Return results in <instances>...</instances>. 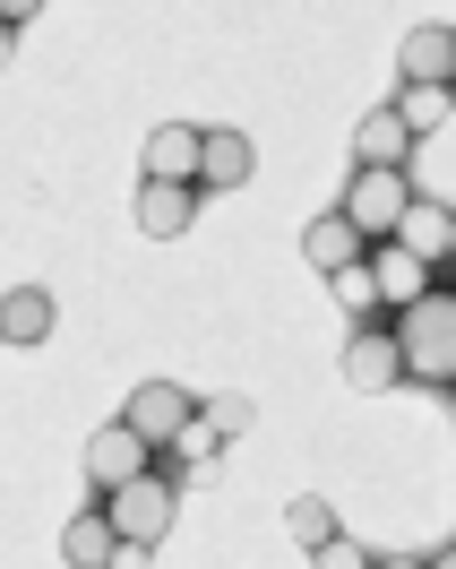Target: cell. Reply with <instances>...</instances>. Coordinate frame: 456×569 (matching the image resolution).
<instances>
[{
  "label": "cell",
  "instance_id": "1",
  "mask_svg": "<svg viewBox=\"0 0 456 569\" xmlns=\"http://www.w3.org/2000/svg\"><path fill=\"white\" fill-rule=\"evenodd\" d=\"M396 346H405V371L422 389L456 397V284L448 293H422L414 311H396Z\"/></svg>",
  "mask_w": 456,
  "mask_h": 569
},
{
  "label": "cell",
  "instance_id": "2",
  "mask_svg": "<svg viewBox=\"0 0 456 569\" xmlns=\"http://www.w3.org/2000/svg\"><path fill=\"white\" fill-rule=\"evenodd\" d=\"M121 423L139 431L146 449H181V431L199 423V406H190V389H181V380H139V389H130V406H121Z\"/></svg>",
  "mask_w": 456,
  "mask_h": 569
},
{
  "label": "cell",
  "instance_id": "3",
  "mask_svg": "<svg viewBox=\"0 0 456 569\" xmlns=\"http://www.w3.org/2000/svg\"><path fill=\"white\" fill-rule=\"evenodd\" d=\"M173 509H181L173 475H146V483H130V492H112V527H121L130 552H146V543H164V535H173Z\"/></svg>",
  "mask_w": 456,
  "mask_h": 569
},
{
  "label": "cell",
  "instance_id": "4",
  "mask_svg": "<svg viewBox=\"0 0 456 569\" xmlns=\"http://www.w3.org/2000/svg\"><path fill=\"white\" fill-rule=\"evenodd\" d=\"M345 216L371 233V242H396V233H405V216H414V181H405V173H353Z\"/></svg>",
  "mask_w": 456,
  "mask_h": 569
},
{
  "label": "cell",
  "instance_id": "5",
  "mask_svg": "<svg viewBox=\"0 0 456 569\" xmlns=\"http://www.w3.org/2000/svg\"><path fill=\"white\" fill-rule=\"evenodd\" d=\"M146 458H155V449H146L130 423H104L95 440H87V483L112 500V492H130V483H146V475H155Z\"/></svg>",
  "mask_w": 456,
  "mask_h": 569
},
{
  "label": "cell",
  "instance_id": "6",
  "mask_svg": "<svg viewBox=\"0 0 456 569\" xmlns=\"http://www.w3.org/2000/svg\"><path fill=\"white\" fill-rule=\"evenodd\" d=\"M345 380L362 397H387L396 389V380H414V371H405V346H396V328H353V346H345Z\"/></svg>",
  "mask_w": 456,
  "mask_h": 569
},
{
  "label": "cell",
  "instance_id": "7",
  "mask_svg": "<svg viewBox=\"0 0 456 569\" xmlns=\"http://www.w3.org/2000/svg\"><path fill=\"white\" fill-rule=\"evenodd\" d=\"M371 233H362V224H353L345 208L336 216H311V233H302V259H311L318 277H345V268H371Z\"/></svg>",
  "mask_w": 456,
  "mask_h": 569
},
{
  "label": "cell",
  "instance_id": "8",
  "mask_svg": "<svg viewBox=\"0 0 456 569\" xmlns=\"http://www.w3.org/2000/svg\"><path fill=\"white\" fill-rule=\"evenodd\" d=\"M405 156H414V130H405V112L379 104L353 121V173H405Z\"/></svg>",
  "mask_w": 456,
  "mask_h": 569
},
{
  "label": "cell",
  "instance_id": "9",
  "mask_svg": "<svg viewBox=\"0 0 456 569\" xmlns=\"http://www.w3.org/2000/svg\"><path fill=\"white\" fill-rule=\"evenodd\" d=\"M199 173H207V130L164 121V130L146 139V181H190V190H199Z\"/></svg>",
  "mask_w": 456,
  "mask_h": 569
},
{
  "label": "cell",
  "instance_id": "10",
  "mask_svg": "<svg viewBox=\"0 0 456 569\" xmlns=\"http://www.w3.org/2000/svg\"><path fill=\"white\" fill-rule=\"evenodd\" d=\"M199 216V190L190 181H139V233L146 242H181Z\"/></svg>",
  "mask_w": 456,
  "mask_h": 569
},
{
  "label": "cell",
  "instance_id": "11",
  "mask_svg": "<svg viewBox=\"0 0 456 569\" xmlns=\"http://www.w3.org/2000/svg\"><path fill=\"white\" fill-rule=\"evenodd\" d=\"M371 277H379V302H396V311H414L422 293H439V284H430V259H414L405 242L371 250Z\"/></svg>",
  "mask_w": 456,
  "mask_h": 569
},
{
  "label": "cell",
  "instance_id": "12",
  "mask_svg": "<svg viewBox=\"0 0 456 569\" xmlns=\"http://www.w3.org/2000/svg\"><path fill=\"white\" fill-rule=\"evenodd\" d=\"M61 561H70V569H112V561H121V527H112V509H78L70 527H61Z\"/></svg>",
  "mask_w": 456,
  "mask_h": 569
},
{
  "label": "cell",
  "instance_id": "13",
  "mask_svg": "<svg viewBox=\"0 0 456 569\" xmlns=\"http://www.w3.org/2000/svg\"><path fill=\"white\" fill-rule=\"evenodd\" d=\"M396 61H405V87H456V27H414Z\"/></svg>",
  "mask_w": 456,
  "mask_h": 569
},
{
  "label": "cell",
  "instance_id": "14",
  "mask_svg": "<svg viewBox=\"0 0 456 569\" xmlns=\"http://www.w3.org/2000/svg\"><path fill=\"white\" fill-rule=\"evenodd\" d=\"M0 337H9V346H43V337H52V293H43V284H9V293H0Z\"/></svg>",
  "mask_w": 456,
  "mask_h": 569
},
{
  "label": "cell",
  "instance_id": "15",
  "mask_svg": "<svg viewBox=\"0 0 456 569\" xmlns=\"http://www.w3.org/2000/svg\"><path fill=\"white\" fill-rule=\"evenodd\" d=\"M250 173H259V147H250L242 130H207V173H199V190H242Z\"/></svg>",
  "mask_w": 456,
  "mask_h": 569
},
{
  "label": "cell",
  "instance_id": "16",
  "mask_svg": "<svg viewBox=\"0 0 456 569\" xmlns=\"http://www.w3.org/2000/svg\"><path fill=\"white\" fill-rule=\"evenodd\" d=\"M396 242L414 250V259H448V250H456V208L414 199V216H405V233H396Z\"/></svg>",
  "mask_w": 456,
  "mask_h": 569
},
{
  "label": "cell",
  "instance_id": "17",
  "mask_svg": "<svg viewBox=\"0 0 456 569\" xmlns=\"http://www.w3.org/2000/svg\"><path fill=\"white\" fill-rule=\"evenodd\" d=\"M284 535H293L302 552H327V543H336V509H327L318 492H302L293 509H284Z\"/></svg>",
  "mask_w": 456,
  "mask_h": 569
},
{
  "label": "cell",
  "instance_id": "18",
  "mask_svg": "<svg viewBox=\"0 0 456 569\" xmlns=\"http://www.w3.org/2000/svg\"><path fill=\"white\" fill-rule=\"evenodd\" d=\"M448 104H456V87H405V130H414V139H430V130H439V121H448Z\"/></svg>",
  "mask_w": 456,
  "mask_h": 569
},
{
  "label": "cell",
  "instance_id": "19",
  "mask_svg": "<svg viewBox=\"0 0 456 569\" xmlns=\"http://www.w3.org/2000/svg\"><path fill=\"white\" fill-rule=\"evenodd\" d=\"M173 458H181V466H190V475H207V466H215V458H224V431H215V423H207V406H199V423L181 431V449H173Z\"/></svg>",
  "mask_w": 456,
  "mask_h": 569
},
{
  "label": "cell",
  "instance_id": "20",
  "mask_svg": "<svg viewBox=\"0 0 456 569\" xmlns=\"http://www.w3.org/2000/svg\"><path fill=\"white\" fill-rule=\"evenodd\" d=\"M336 302L371 328V311H379V277H371V268H345V277H336Z\"/></svg>",
  "mask_w": 456,
  "mask_h": 569
},
{
  "label": "cell",
  "instance_id": "21",
  "mask_svg": "<svg viewBox=\"0 0 456 569\" xmlns=\"http://www.w3.org/2000/svg\"><path fill=\"white\" fill-rule=\"evenodd\" d=\"M207 423L233 440V431H250V397H207Z\"/></svg>",
  "mask_w": 456,
  "mask_h": 569
},
{
  "label": "cell",
  "instance_id": "22",
  "mask_svg": "<svg viewBox=\"0 0 456 569\" xmlns=\"http://www.w3.org/2000/svg\"><path fill=\"white\" fill-rule=\"evenodd\" d=\"M311 561H318V569H379L362 543H353V535H336V543H327V552H311Z\"/></svg>",
  "mask_w": 456,
  "mask_h": 569
},
{
  "label": "cell",
  "instance_id": "23",
  "mask_svg": "<svg viewBox=\"0 0 456 569\" xmlns=\"http://www.w3.org/2000/svg\"><path fill=\"white\" fill-rule=\"evenodd\" d=\"M430 569H456V535H448V543H439V552H430Z\"/></svg>",
  "mask_w": 456,
  "mask_h": 569
},
{
  "label": "cell",
  "instance_id": "24",
  "mask_svg": "<svg viewBox=\"0 0 456 569\" xmlns=\"http://www.w3.org/2000/svg\"><path fill=\"white\" fill-rule=\"evenodd\" d=\"M379 569H430V561H405V552H387V561Z\"/></svg>",
  "mask_w": 456,
  "mask_h": 569
}]
</instances>
